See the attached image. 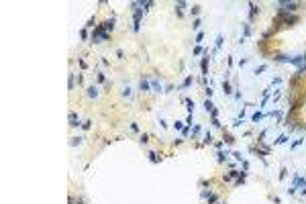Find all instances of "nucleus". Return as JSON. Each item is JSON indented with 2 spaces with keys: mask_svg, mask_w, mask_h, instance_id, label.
<instances>
[{
  "mask_svg": "<svg viewBox=\"0 0 306 204\" xmlns=\"http://www.w3.org/2000/svg\"><path fill=\"white\" fill-rule=\"evenodd\" d=\"M300 20L298 15H286V12H277L276 19H273V24L276 27H294V24Z\"/></svg>",
  "mask_w": 306,
  "mask_h": 204,
  "instance_id": "1",
  "label": "nucleus"
},
{
  "mask_svg": "<svg viewBox=\"0 0 306 204\" xmlns=\"http://www.w3.org/2000/svg\"><path fill=\"white\" fill-rule=\"evenodd\" d=\"M102 41H110V33L102 31L100 23H98V27L92 31V35H90V43H102Z\"/></svg>",
  "mask_w": 306,
  "mask_h": 204,
  "instance_id": "2",
  "label": "nucleus"
},
{
  "mask_svg": "<svg viewBox=\"0 0 306 204\" xmlns=\"http://www.w3.org/2000/svg\"><path fill=\"white\" fill-rule=\"evenodd\" d=\"M114 24H117V16L112 15L110 19L102 20V23H100V27H102V31H106V33H110V35H112V31H114Z\"/></svg>",
  "mask_w": 306,
  "mask_h": 204,
  "instance_id": "3",
  "label": "nucleus"
},
{
  "mask_svg": "<svg viewBox=\"0 0 306 204\" xmlns=\"http://www.w3.org/2000/svg\"><path fill=\"white\" fill-rule=\"evenodd\" d=\"M68 121H69V126H72V129H76V126H82V122H80V117H78V112H76V110H69Z\"/></svg>",
  "mask_w": 306,
  "mask_h": 204,
  "instance_id": "4",
  "label": "nucleus"
},
{
  "mask_svg": "<svg viewBox=\"0 0 306 204\" xmlns=\"http://www.w3.org/2000/svg\"><path fill=\"white\" fill-rule=\"evenodd\" d=\"M208 61H210V57H208V49H206V51H204V57L200 59V72H202V76L208 73Z\"/></svg>",
  "mask_w": 306,
  "mask_h": 204,
  "instance_id": "5",
  "label": "nucleus"
},
{
  "mask_svg": "<svg viewBox=\"0 0 306 204\" xmlns=\"http://www.w3.org/2000/svg\"><path fill=\"white\" fill-rule=\"evenodd\" d=\"M259 15V6L255 4V2H249V24L255 20V16Z\"/></svg>",
  "mask_w": 306,
  "mask_h": 204,
  "instance_id": "6",
  "label": "nucleus"
},
{
  "mask_svg": "<svg viewBox=\"0 0 306 204\" xmlns=\"http://www.w3.org/2000/svg\"><path fill=\"white\" fill-rule=\"evenodd\" d=\"M188 6V2H184V0H178V2H174V8H175V15L178 16H184V8Z\"/></svg>",
  "mask_w": 306,
  "mask_h": 204,
  "instance_id": "7",
  "label": "nucleus"
},
{
  "mask_svg": "<svg viewBox=\"0 0 306 204\" xmlns=\"http://www.w3.org/2000/svg\"><path fill=\"white\" fill-rule=\"evenodd\" d=\"M139 90H141V92H149V90H151L149 78H141V80H139Z\"/></svg>",
  "mask_w": 306,
  "mask_h": 204,
  "instance_id": "8",
  "label": "nucleus"
},
{
  "mask_svg": "<svg viewBox=\"0 0 306 204\" xmlns=\"http://www.w3.org/2000/svg\"><path fill=\"white\" fill-rule=\"evenodd\" d=\"M292 186H294V188H302V186H306V180L302 178V175L294 174V180H292Z\"/></svg>",
  "mask_w": 306,
  "mask_h": 204,
  "instance_id": "9",
  "label": "nucleus"
},
{
  "mask_svg": "<svg viewBox=\"0 0 306 204\" xmlns=\"http://www.w3.org/2000/svg\"><path fill=\"white\" fill-rule=\"evenodd\" d=\"M149 82H151V92H155V94H161V92H165L163 88H161V84L157 82L155 78H153V80H149Z\"/></svg>",
  "mask_w": 306,
  "mask_h": 204,
  "instance_id": "10",
  "label": "nucleus"
},
{
  "mask_svg": "<svg viewBox=\"0 0 306 204\" xmlns=\"http://www.w3.org/2000/svg\"><path fill=\"white\" fill-rule=\"evenodd\" d=\"M184 104H186V110H188V114H194V108H196L194 100H192V98H188V96H186V98H184Z\"/></svg>",
  "mask_w": 306,
  "mask_h": 204,
  "instance_id": "11",
  "label": "nucleus"
},
{
  "mask_svg": "<svg viewBox=\"0 0 306 204\" xmlns=\"http://www.w3.org/2000/svg\"><path fill=\"white\" fill-rule=\"evenodd\" d=\"M192 84H194V78H192V76H186V78H184V82H182L180 86H178V90H186V88H190Z\"/></svg>",
  "mask_w": 306,
  "mask_h": 204,
  "instance_id": "12",
  "label": "nucleus"
},
{
  "mask_svg": "<svg viewBox=\"0 0 306 204\" xmlns=\"http://www.w3.org/2000/svg\"><path fill=\"white\" fill-rule=\"evenodd\" d=\"M202 106H204V110L208 112V114H212V112L216 110V108H214V102L210 100V98H206V100H204V104H202Z\"/></svg>",
  "mask_w": 306,
  "mask_h": 204,
  "instance_id": "13",
  "label": "nucleus"
},
{
  "mask_svg": "<svg viewBox=\"0 0 306 204\" xmlns=\"http://www.w3.org/2000/svg\"><path fill=\"white\" fill-rule=\"evenodd\" d=\"M86 96L92 98V100H94V98H98V88L96 86H88L86 88Z\"/></svg>",
  "mask_w": 306,
  "mask_h": 204,
  "instance_id": "14",
  "label": "nucleus"
},
{
  "mask_svg": "<svg viewBox=\"0 0 306 204\" xmlns=\"http://www.w3.org/2000/svg\"><path fill=\"white\" fill-rule=\"evenodd\" d=\"M223 92L227 94V96H231V94H233V86H231V82H228L227 78L223 80Z\"/></svg>",
  "mask_w": 306,
  "mask_h": 204,
  "instance_id": "15",
  "label": "nucleus"
},
{
  "mask_svg": "<svg viewBox=\"0 0 306 204\" xmlns=\"http://www.w3.org/2000/svg\"><path fill=\"white\" fill-rule=\"evenodd\" d=\"M73 88H76V73H73V72H69V76H68V90L72 92Z\"/></svg>",
  "mask_w": 306,
  "mask_h": 204,
  "instance_id": "16",
  "label": "nucleus"
},
{
  "mask_svg": "<svg viewBox=\"0 0 306 204\" xmlns=\"http://www.w3.org/2000/svg\"><path fill=\"white\" fill-rule=\"evenodd\" d=\"M216 161H219V163H224V161H228V153L227 151H216Z\"/></svg>",
  "mask_w": 306,
  "mask_h": 204,
  "instance_id": "17",
  "label": "nucleus"
},
{
  "mask_svg": "<svg viewBox=\"0 0 306 204\" xmlns=\"http://www.w3.org/2000/svg\"><path fill=\"white\" fill-rule=\"evenodd\" d=\"M96 80H98L100 84H104V86H108V88H110V82L106 80V76H104V72H96Z\"/></svg>",
  "mask_w": 306,
  "mask_h": 204,
  "instance_id": "18",
  "label": "nucleus"
},
{
  "mask_svg": "<svg viewBox=\"0 0 306 204\" xmlns=\"http://www.w3.org/2000/svg\"><path fill=\"white\" fill-rule=\"evenodd\" d=\"M276 63H290V55H273Z\"/></svg>",
  "mask_w": 306,
  "mask_h": 204,
  "instance_id": "19",
  "label": "nucleus"
},
{
  "mask_svg": "<svg viewBox=\"0 0 306 204\" xmlns=\"http://www.w3.org/2000/svg\"><path fill=\"white\" fill-rule=\"evenodd\" d=\"M288 141H290V137H288L286 133H284V135H280V137L276 139V141H273V145H284V143H288Z\"/></svg>",
  "mask_w": 306,
  "mask_h": 204,
  "instance_id": "20",
  "label": "nucleus"
},
{
  "mask_svg": "<svg viewBox=\"0 0 306 204\" xmlns=\"http://www.w3.org/2000/svg\"><path fill=\"white\" fill-rule=\"evenodd\" d=\"M241 37H243L245 41H247V37H251V24H249V23L243 24V35H241Z\"/></svg>",
  "mask_w": 306,
  "mask_h": 204,
  "instance_id": "21",
  "label": "nucleus"
},
{
  "mask_svg": "<svg viewBox=\"0 0 306 204\" xmlns=\"http://www.w3.org/2000/svg\"><path fill=\"white\" fill-rule=\"evenodd\" d=\"M139 4H141V8H143V10H149L151 6L155 4V2H153V0H139Z\"/></svg>",
  "mask_w": 306,
  "mask_h": 204,
  "instance_id": "22",
  "label": "nucleus"
},
{
  "mask_svg": "<svg viewBox=\"0 0 306 204\" xmlns=\"http://www.w3.org/2000/svg\"><path fill=\"white\" fill-rule=\"evenodd\" d=\"M82 143H84V137H72V139H69V147L82 145Z\"/></svg>",
  "mask_w": 306,
  "mask_h": 204,
  "instance_id": "23",
  "label": "nucleus"
},
{
  "mask_svg": "<svg viewBox=\"0 0 306 204\" xmlns=\"http://www.w3.org/2000/svg\"><path fill=\"white\" fill-rule=\"evenodd\" d=\"M263 117H265V112H263V110H257V112H255V114L251 117V122H259Z\"/></svg>",
  "mask_w": 306,
  "mask_h": 204,
  "instance_id": "24",
  "label": "nucleus"
},
{
  "mask_svg": "<svg viewBox=\"0 0 306 204\" xmlns=\"http://www.w3.org/2000/svg\"><path fill=\"white\" fill-rule=\"evenodd\" d=\"M200 27H202V19H194V20H192V31L200 33Z\"/></svg>",
  "mask_w": 306,
  "mask_h": 204,
  "instance_id": "25",
  "label": "nucleus"
},
{
  "mask_svg": "<svg viewBox=\"0 0 306 204\" xmlns=\"http://www.w3.org/2000/svg\"><path fill=\"white\" fill-rule=\"evenodd\" d=\"M210 143H212V135H210V131H206L202 137V145H210Z\"/></svg>",
  "mask_w": 306,
  "mask_h": 204,
  "instance_id": "26",
  "label": "nucleus"
},
{
  "mask_svg": "<svg viewBox=\"0 0 306 204\" xmlns=\"http://www.w3.org/2000/svg\"><path fill=\"white\" fill-rule=\"evenodd\" d=\"M223 139H224V143H227V145H233V143L237 141V139H235L233 135H228V133H223Z\"/></svg>",
  "mask_w": 306,
  "mask_h": 204,
  "instance_id": "27",
  "label": "nucleus"
},
{
  "mask_svg": "<svg viewBox=\"0 0 306 204\" xmlns=\"http://www.w3.org/2000/svg\"><path fill=\"white\" fill-rule=\"evenodd\" d=\"M200 10H202V6H200V4H194V6H192V8H190V15H192V16H196V19H198Z\"/></svg>",
  "mask_w": 306,
  "mask_h": 204,
  "instance_id": "28",
  "label": "nucleus"
},
{
  "mask_svg": "<svg viewBox=\"0 0 306 204\" xmlns=\"http://www.w3.org/2000/svg\"><path fill=\"white\" fill-rule=\"evenodd\" d=\"M219 200H220V196H219V194H214V192H212V194H210L208 198H206V202H208V204H216Z\"/></svg>",
  "mask_w": 306,
  "mask_h": 204,
  "instance_id": "29",
  "label": "nucleus"
},
{
  "mask_svg": "<svg viewBox=\"0 0 306 204\" xmlns=\"http://www.w3.org/2000/svg\"><path fill=\"white\" fill-rule=\"evenodd\" d=\"M304 141H306L304 137H300V139H296V141H292V143H290V149H296V147H300Z\"/></svg>",
  "mask_w": 306,
  "mask_h": 204,
  "instance_id": "30",
  "label": "nucleus"
},
{
  "mask_svg": "<svg viewBox=\"0 0 306 204\" xmlns=\"http://www.w3.org/2000/svg\"><path fill=\"white\" fill-rule=\"evenodd\" d=\"M147 157H149V161H151V163H157V161H159V157H157V153H155V151H149V153H147Z\"/></svg>",
  "mask_w": 306,
  "mask_h": 204,
  "instance_id": "31",
  "label": "nucleus"
},
{
  "mask_svg": "<svg viewBox=\"0 0 306 204\" xmlns=\"http://www.w3.org/2000/svg\"><path fill=\"white\" fill-rule=\"evenodd\" d=\"M200 131H202V126H200V125H194V126H192V133H190V135H192V139H194V137H198Z\"/></svg>",
  "mask_w": 306,
  "mask_h": 204,
  "instance_id": "32",
  "label": "nucleus"
},
{
  "mask_svg": "<svg viewBox=\"0 0 306 204\" xmlns=\"http://www.w3.org/2000/svg\"><path fill=\"white\" fill-rule=\"evenodd\" d=\"M139 143H141V145H147V143H149V135H147V133H141V135H139Z\"/></svg>",
  "mask_w": 306,
  "mask_h": 204,
  "instance_id": "33",
  "label": "nucleus"
},
{
  "mask_svg": "<svg viewBox=\"0 0 306 204\" xmlns=\"http://www.w3.org/2000/svg\"><path fill=\"white\" fill-rule=\"evenodd\" d=\"M265 69H267V63H261L259 68H255V72H253V73H255V76H261V73L265 72Z\"/></svg>",
  "mask_w": 306,
  "mask_h": 204,
  "instance_id": "34",
  "label": "nucleus"
},
{
  "mask_svg": "<svg viewBox=\"0 0 306 204\" xmlns=\"http://www.w3.org/2000/svg\"><path fill=\"white\" fill-rule=\"evenodd\" d=\"M231 155H233V157H235V161H241V163H243V161H245V157H243V155H241V151H233V153H231Z\"/></svg>",
  "mask_w": 306,
  "mask_h": 204,
  "instance_id": "35",
  "label": "nucleus"
},
{
  "mask_svg": "<svg viewBox=\"0 0 306 204\" xmlns=\"http://www.w3.org/2000/svg\"><path fill=\"white\" fill-rule=\"evenodd\" d=\"M182 137H184V139H188V137H190V133H192V126H184V129H182Z\"/></svg>",
  "mask_w": 306,
  "mask_h": 204,
  "instance_id": "36",
  "label": "nucleus"
},
{
  "mask_svg": "<svg viewBox=\"0 0 306 204\" xmlns=\"http://www.w3.org/2000/svg\"><path fill=\"white\" fill-rule=\"evenodd\" d=\"M202 41H204V33L200 31V33H196V37H194V43H196V45H200Z\"/></svg>",
  "mask_w": 306,
  "mask_h": 204,
  "instance_id": "37",
  "label": "nucleus"
},
{
  "mask_svg": "<svg viewBox=\"0 0 306 204\" xmlns=\"http://www.w3.org/2000/svg\"><path fill=\"white\" fill-rule=\"evenodd\" d=\"M223 41H224V37H223V35H216V47H214L216 51H219V49L223 47Z\"/></svg>",
  "mask_w": 306,
  "mask_h": 204,
  "instance_id": "38",
  "label": "nucleus"
},
{
  "mask_svg": "<svg viewBox=\"0 0 306 204\" xmlns=\"http://www.w3.org/2000/svg\"><path fill=\"white\" fill-rule=\"evenodd\" d=\"M82 129H84V131H90V129H92V121H90V118H88V121H84V122H82Z\"/></svg>",
  "mask_w": 306,
  "mask_h": 204,
  "instance_id": "39",
  "label": "nucleus"
},
{
  "mask_svg": "<svg viewBox=\"0 0 306 204\" xmlns=\"http://www.w3.org/2000/svg\"><path fill=\"white\" fill-rule=\"evenodd\" d=\"M184 122H186V126H192V125H194V114H188Z\"/></svg>",
  "mask_w": 306,
  "mask_h": 204,
  "instance_id": "40",
  "label": "nucleus"
},
{
  "mask_svg": "<svg viewBox=\"0 0 306 204\" xmlns=\"http://www.w3.org/2000/svg\"><path fill=\"white\" fill-rule=\"evenodd\" d=\"M204 94H206V98H212L214 90H212V88H210V86H206V88H204Z\"/></svg>",
  "mask_w": 306,
  "mask_h": 204,
  "instance_id": "41",
  "label": "nucleus"
},
{
  "mask_svg": "<svg viewBox=\"0 0 306 204\" xmlns=\"http://www.w3.org/2000/svg\"><path fill=\"white\" fill-rule=\"evenodd\" d=\"M184 126H186V125H184L182 121H175V122H174V129H175V131H182Z\"/></svg>",
  "mask_w": 306,
  "mask_h": 204,
  "instance_id": "42",
  "label": "nucleus"
},
{
  "mask_svg": "<svg viewBox=\"0 0 306 204\" xmlns=\"http://www.w3.org/2000/svg\"><path fill=\"white\" fill-rule=\"evenodd\" d=\"M280 84H282V78H280V76H276V78L272 80V84H269V86L273 88V86H280Z\"/></svg>",
  "mask_w": 306,
  "mask_h": 204,
  "instance_id": "43",
  "label": "nucleus"
},
{
  "mask_svg": "<svg viewBox=\"0 0 306 204\" xmlns=\"http://www.w3.org/2000/svg\"><path fill=\"white\" fill-rule=\"evenodd\" d=\"M210 122H212V126H216V129H220V122H219V117H210Z\"/></svg>",
  "mask_w": 306,
  "mask_h": 204,
  "instance_id": "44",
  "label": "nucleus"
},
{
  "mask_svg": "<svg viewBox=\"0 0 306 204\" xmlns=\"http://www.w3.org/2000/svg\"><path fill=\"white\" fill-rule=\"evenodd\" d=\"M286 175H288V167H282L280 170V180H286Z\"/></svg>",
  "mask_w": 306,
  "mask_h": 204,
  "instance_id": "45",
  "label": "nucleus"
},
{
  "mask_svg": "<svg viewBox=\"0 0 306 204\" xmlns=\"http://www.w3.org/2000/svg\"><path fill=\"white\" fill-rule=\"evenodd\" d=\"M78 63H80V68H82V69L88 68V63H86V59H84V57H78Z\"/></svg>",
  "mask_w": 306,
  "mask_h": 204,
  "instance_id": "46",
  "label": "nucleus"
},
{
  "mask_svg": "<svg viewBox=\"0 0 306 204\" xmlns=\"http://www.w3.org/2000/svg\"><path fill=\"white\" fill-rule=\"evenodd\" d=\"M204 51H206V49H202L200 45H196V47H194V55H200V53H204Z\"/></svg>",
  "mask_w": 306,
  "mask_h": 204,
  "instance_id": "47",
  "label": "nucleus"
},
{
  "mask_svg": "<svg viewBox=\"0 0 306 204\" xmlns=\"http://www.w3.org/2000/svg\"><path fill=\"white\" fill-rule=\"evenodd\" d=\"M200 84L206 88V86H208V78H206V76H200Z\"/></svg>",
  "mask_w": 306,
  "mask_h": 204,
  "instance_id": "48",
  "label": "nucleus"
},
{
  "mask_svg": "<svg viewBox=\"0 0 306 204\" xmlns=\"http://www.w3.org/2000/svg\"><path fill=\"white\" fill-rule=\"evenodd\" d=\"M247 63H249V57H243V59H241V61H239V68H245Z\"/></svg>",
  "mask_w": 306,
  "mask_h": 204,
  "instance_id": "49",
  "label": "nucleus"
},
{
  "mask_svg": "<svg viewBox=\"0 0 306 204\" xmlns=\"http://www.w3.org/2000/svg\"><path fill=\"white\" fill-rule=\"evenodd\" d=\"M114 53H117V57H118V59H125V51H122V49H117Z\"/></svg>",
  "mask_w": 306,
  "mask_h": 204,
  "instance_id": "50",
  "label": "nucleus"
},
{
  "mask_svg": "<svg viewBox=\"0 0 306 204\" xmlns=\"http://www.w3.org/2000/svg\"><path fill=\"white\" fill-rule=\"evenodd\" d=\"M122 96H125V98H129V96H131V88H129V86H126L125 90H122Z\"/></svg>",
  "mask_w": 306,
  "mask_h": 204,
  "instance_id": "51",
  "label": "nucleus"
},
{
  "mask_svg": "<svg viewBox=\"0 0 306 204\" xmlns=\"http://www.w3.org/2000/svg\"><path fill=\"white\" fill-rule=\"evenodd\" d=\"M241 121H243V118H239V117H237V118L233 121V126H241Z\"/></svg>",
  "mask_w": 306,
  "mask_h": 204,
  "instance_id": "52",
  "label": "nucleus"
},
{
  "mask_svg": "<svg viewBox=\"0 0 306 204\" xmlns=\"http://www.w3.org/2000/svg\"><path fill=\"white\" fill-rule=\"evenodd\" d=\"M80 35H82V39H88V29H82V31H80Z\"/></svg>",
  "mask_w": 306,
  "mask_h": 204,
  "instance_id": "53",
  "label": "nucleus"
},
{
  "mask_svg": "<svg viewBox=\"0 0 306 204\" xmlns=\"http://www.w3.org/2000/svg\"><path fill=\"white\" fill-rule=\"evenodd\" d=\"M78 86H84V76L82 73H78Z\"/></svg>",
  "mask_w": 306,
  "mask_h": 204,
  "instance_id": "54",
  "label": "nucleus"
},
{
  "mask_svg": "<svg viewBox=\"0 0 306 204\" xmlns=\"http://www.w3.org/2000/svg\"><path fill=\"white\" fill-rule=\"evenodd\" d=\"M68 202H69V204H76V196L69 194V196H68Z\"/></svg>",
  "mask_w": 306,
  "mask_h": 204,
  "instance_id": "55",
  "label": "nucleus"
},
{
  "mask_svg": "<svg viewBox=\"0 0 306 204\" xmlns=\"http://www.w3.org/2000/svg\"><path fill=\"white\" fill-rule=\"evenodd\" d=\"M288 194L294 196V194H296V188H294V186H290V188H288Z\"/></svg>",
  "mask_w": 306,
  "mask_h": 204,
  "instance_id": "56",
  "label": "nucleus"
},
{
  "mask_svg": "<svg viewBox=\"0 0 306 204\" xmlns=\"http://www.w3.org/2000/svg\"><path fill=\"white\" fill-rule=\"evenodd\" d=\"M131 131H135V133L139 131V125H137V122H131Z\"/></svg>",
  "mask_w": 306,
  "mask_h": 204,
  "instance_id": "57",
  "label": "nucleus"
},
{
  "mask_svg": "<svg viewBox=\"0 0 306 204\" xmlns=\"http://www.w3.org/2000/svg\"><path fill=\"white\" fill-rule=\"evenodd\" d=\"M223 145H224V141H216V143H214V147H216V149H223Z\"/></svg>",
  "mask_w": 306,
  "mask_h": 204,
  "instance_id": "58",
  "label": "nucleus"
},
{
  "mask_svg": "<svg viewBox=\"0 0 306 204\" xmlns=\"http://www.w3.org/2000/svg\"><path fill=\"white\" fill-rule=\"evenodd\" d=\"M223 182H233V180H231V175H228V174H224L223 175Z\"/></svg>",
  "mask_w": 306,
  "mask_h": 204,
  "instance_id": "59",
  "label": "nucleus"
},
{
  "mask_svg": "<svg viewBox=\"0 0 306 204\" xmlns=\"http://www.w3.org/2000/svg\"><path fill=\"white\" fill-rule=\"evenodd\" d=\"M300 194H302V196H306V186H302V188H300Z\"/></svg>",
  "mask_w": 306,
  "mask_h": 204,
  "instance_id": "60",
  "label": "nucleus"
},
{
  "mask_svg": "<svg viewBox=\"0 0 306 204\" xmlns=\"http://www.w3.org/2000/svg\"><path fill=\"white\" fill-rule=\"evenodd\" d=\"M76 204H86V200H84V198H80V200H78Z\"/></svg>",
  "mask_w": 306,
  "mask_h": 204,
  "instance_id": "61",
  "label": "nucleus"
},
{
  "mask_svg": "<svg viewBox=\"0 0 306 204\" xmlns=\"http://www.w3.org/2000/svg\"><path fill=\"white\" fill-rule=\"evenodd\" d=\"M223 204H227V202H223Z\"/></svg>",
  "mask_w": 306,
  "mask_h": 204,
  "instance_id": "62",
  "label": "nucleus"
}]
</instances>
